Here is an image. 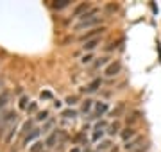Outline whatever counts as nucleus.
Masks as SVG:
<instances>
[{
  "label": "nucleus",
  "instance_id": "obj_1",
  "mask_svg": "<svg viewBox=\"0 0 161 152\" xmlns=\"http://www.w3.org/2000/svg\"><path fill=\"white\" fill-rule=\"evenodd\" d=\"M122 70V63L120 61H113V63H109L108 66H106V70H104V75L106 77H115L118 75Z\"/></svg>",
  "mask_w": 161,
  "mask_h": 152
},
{
  "label": "nucleus",
  "instance_id": "obj_2",
  "mask_svg": "<svg viewBox=\"0 0 161 152\" xmlns=\"http://www.w3.org/2000/svg\"><path fill=\"white\" fill-rule=\"evenodd\" d=\"M100 20H102L100 16H95V18H92V20H84V22H79V24L75 25V30L90 29V27H93V25H98V24H100ZM93 29H95V27H93Z\"/></svg>",
  "mask_w": 161,
  "mask_h": 152
},
{
  "label": "nucleus",
  "instance_id": "obj_3",
  "mask_svg": "<svg viewBox=\"0 0 161 152\" xmlns=\"http://www.w3.org/2000/svg\"><path fill=\"white\" fill-rule=\"evenodd\" d=\"M143 147V138H134V140H131V141H127L125 145H124V149H125L127 152H136L138 149H142Z\"/></svg>",
  "mask_w": 161,
  "mask_h": 152
},
{
  "label": "nucleus",
  "instance_id": "obj_4",
  "mask_svg": "<svg viewBox=\"0 0 161 152\" xmlns=\"http://www.w3.org/2000/svg\"><path fill=\"white\" fill-rule=\"evenodd\" d=\"M104 30H106V27H95V29H92L90 32H86V34H80L79 40H80V41H90V40H95V38H98V34H102Z\"/></svg>",
  "mask_w": 161,
  "mask_h": 152
},
{
  "label": "nucleus",
  "instance_id": "obj_5",
  "mask_svg": "<svg viewBox=\"0 0 161 152\" xmlns=\"http://www.w3.org/2000/svg\"><path fill=\"white\" fill-rule=\"evenodd\" d=\"M134 136H136V131H134L132 127H127V129H124V131L120 133V138L125 141V143L127 141H131V138H134Z\"/></svg>",
  "mask_w": 161,
  "mask_h": 152
},
{
  "label": "nucleus",
  "instance_id": "obj_6",
  "mask_svg": "<svg viewBox=\"0 0 161 152\" xmlns=\"http://www.w3.org/2000/svg\"><path fill=\"white\" fill-rule=\"evenodd\" d=\"M100 86H102V79H93V81L90 82V84H88L84 90H86L88 93H93V91H97Z\"/></svg>",
  "mask_w": 161,
  "mask_h": 152
},
{
  "label": "nucleus",
  "instance_id": "obj_7",
  "mask_svg": "<svg viewBox=\"0 0 161 152\" xmlns=\"http://www.w3.org/2000/svg\"><path fill=\"white\" fill-rule=\"evenodd\" d=\"M106 111H108V104H106V102H97V106H95V115H93L92 118L100 117V115L106 113Z\"/></svg>",
  "mask_w": 161,
  "mask_h": 152
},
{
  "label": "nucleus",
  "instance_id": "obj_8",
  "mask_svg": "<svg viewBox=\"0 0 161 152\" xmlns=\"http://www.w3.org/2000/svg\"><path fill=\"white\" fill-rule=\"evenodd\" d=\"M98 43H100V38H95V40L84 41V45H82V48H84V50H88V52H90V50H93V48L97 47Z\"/></svg>",
  "mask_w": 161,
  "mask_h": 152
},
{
  "label": "nucleus",
  "instance_id": "obj_9",
  "mask_svg": "<svg viewBox=\"0 0 161 152\" xmlns=\"http://www.w3.org/2000/svg\"><path fill=\"white\" fill-rule=\"evenodd\" d=\"M58 136H59V131H56V133H52L48 138H47L45 141V147H48V149H52V147L56 145V141H58Z\"/></svg>",
  "mask_w": 161,
  "mask_h": 152
},
{
  "label": "nucleus",
  "instance_id": "obj_10",
  "mask_svg": "<svg viewBox=\"0 0 161 152\" xmlns=\"http://www.w3.org/2000/svg\"><path fill=\"white\" fill-rule=\"evenodd\" d=\"M43 147H45L43 141H36V143H32L29 147V152H43Z\"/></svg>",
  "mask_w": 161,
  "mask_h": 152
},
{
  "label": "nucleus",
  "instance_id": "obj_11",
  "mask_svg": "<svg viewBox=\"0 0 161 152\" xmlns=\"http://www.w3.org/2000/svg\"><path fill=\"white\" fill-rule=\"evenodd\" d=\"M40 133H41V131H38V129H34V131H32L31 134H27V138H25V143H29V141H32L34 138H38V136H40Z\"/></svg>",
  "mask_w": 161,
  "mask_h": 152
},
{
  "label": "nucleus",
  "instance_id": "obj_12",
  "mask_svg": "<svg viewBox=\"0 0 161 152\" xmlns=\"http://www.w3.org/2000/svg\"><path fill=\"white\" fill-rule=\"evenodd\" d=\"M68 4H70V0H59V2L54 4V7H56V9H63V7H66Z\"/></svg>",
  "mask_w": 161,
  "mask_h": 152
},
{
  "label": "nucleus",
  "instance_id": "obj_13",
  "mask_svg": "<svg viewBox=\"0 0 161 152\" xmlns=\"http://www.w3.org/2000/svg\"><path fill=\"white\" fill-rule=\"evenodd\" d=\"M92 106H93V100H84L82 102V113H86L92 109Z\"/></svg>",
  "mask_w": 161,
  "mask_h": 152
},
{
  "label": "nucleus",
  "instance_id": "obj_14",
  "mask_svg": "<svg viewBox=\"0 0 161 152\" xmlns=\"http://www.w3.org/2000/svg\"><path fill=\"white\" fill-rule=\"evenodd\" d=\"M63 117L64 118H74V117H77V111H74V109H66V111H63Z\"/></svg>",
  "mask_w": 161,
  "mask_h": 152
},
{
  "label": "nucleus",
  "instance_id": "obj_15",
  "mask_svg": "<svg viewBox=\"0 0 161 152\" xmlns=\"http://www.w3.org/2000/svg\"><path fill=\"white\" fill-rule=\"evenodd\" d=\"M118 131H120V123L115 122V123L109 127V131H108V133H109V134H115V133H118Z\"/></svg>",
  "mask_w": 161,
  "mask_h": 152
},
{
  "label": "nucleus",
  "instance_id": "obj_16",
  "mask_svg": "<svg viewBox=\"0 0 161 152\" xmlns=\"http://www.w3.org/2000/svg\"><path fill=\"white\" fill-rule=\"evenodd\" d=\"M84 9H88V4H80V6H79V7H77V9L74 11V16H79V14H80V11H84Z\"/></svg>",
  "mask_w": 161,
  "mask_h": 152
},
{
  "label": "nucleus",
  "instance_id": "obj_17",
  "mask_svg": "<svg viewBox=\"0 0 161 152\" xmlns=\"http://www.w3.org/2000/svg\"><path fill=\"white\" fill-rule=\"evenodd\" d=\"M92 59H93V56H92V54H86L84 57L80 59V63H82V64H90V63H92Z\"/></svg>",
  "mask_w": 161,
  "mask_h": 152
},
{
  "label": "nucleus",
  "instance_id": "obj_18",
  "mask_svg": "<svg viewBox=\"0 0 161 152\" xmlns=\"http://www.w3.org/2000/svg\"><path fill=\"white\" fill-rule=\"evenodd\" d=\"M108 61H109V57H100L97 63H95V66H97V68H100V66H104V64L108 63Z\"/></svg>",
  "mask_w": 161,
  "mask_h": 152
},
{
  "label": "nucleus",
  "instance_id": "obj_19",
  "mask_svg": "<svg viewBox=\"0 0 161 152\" xmlns=\"http://www.w3.org/2000/svg\"><path fill=\"white\" fill-rule=\"evenodd\" d=\"M109 147H111V141H100L98 150H106V149H109Z\"/></svg>",
  "mask_w": 161,
  "mask_h": 152
},
{
  "label": "nucleus",
  "instance_id": "obj_20",
  "mask_svg": "<svg viewBox=\"0 0 161 152\" xmlns=\"http://www.w3.org/2000/svg\"><path fill=\"white\" fill-rule=\"evenodd\" d=\"M95 131H97V133H95V134H93V140L97 141L98 138H102V134H104V131H102V129H95Z\"/></svg>",
  "mask_w": 161,
  "mask_h": 152
},
{
  "label": "nucleus",
  "instance_id": "obj_21",
  "mask_svg": "<svg viewBox=\"0 0 161 152\" xmlns=\"http://www.w3.org/2000/svg\"><path fill=\"white\" fill-rule=\"evenodd\" d=\"M6 102H7V95H6V93L0 95V109H2L4 106H6Z\"/></svg>",
  "mask_w": 161,
  "mask_h": 152
},
{
  "label": "nucleus",
  "instance_id": "obj_22",
  "mask_svg": "<svg viewBox=\"0 0 161 152\" xmlns=\"http://www.w3.org/2000/svg\"><path fill=\"white\" fill-rule=\"evenodd\" d=\"M47 118H48V111H41L40 115H38V120H40V122L41 120H47Z\"/></svg>",
  "mask_w": 161,
  "mask_h": 152
},
{
  "label": "nucleus",
  "instance_id": "obj_23",
  "mask_svg": "<svg viewBox=\"0 0 161 152\" xmlns=\"http://www.w3.org/2000/svg\"><path fill=\"white\" fill-rule=\"evenodd\" d=\"M122 111H124V104H120V106H118V107H116V109H113V113H111V115L115 117V115H120Z\"/></svg>",
  "mask_w": 161,
  "mask_h": 152
},
{
  "label": "nucleus",
  "instance_id": "obj_24",
  "mask_svg": "<svg viewBox=\"0 0 161 152\" xmlns=\"http://www.w3.org/2000/svg\"><path fill=\"white\" fill-rule=\"evenodd\" d=\"M20 107H22V109H27V99L20 100Z\"/></svg>",
  "mask_w": 161,
  "mask_h": 152
},
{
  "label": "nucleus",
  "instance_id": "obj_25",
  "mask_svg": "<svg viewBox=\"0 0 161 152\" xmlns=\"http://www.w3.org/2000/svg\"><path fill=\"white\" fill-rule=\"evenodd\" d=\"M75 100H77V97H68V99H66V104H75Z\"/></svg>",
  "mask_w": 161,
  "mask_h": 152
},
{
  "label": "nucleus",
  "instance_id": "obj_26",
  "mask_svg": "<svg viewBox=\"0 0 161 152\" xmlns=\"http://www.w3.org/2000/svg\"><path fill=\"white\" fill-rule=\"evenodd\" d=\"M27 111H29V113H32V111H36V104H34V102H32V104H31V106H29V107H27Z\"/></svg>",
  "mask_w": 161,
  "mask_h": 152
},
{
  "label": "nucleus",
  "instance_id": "obj_27",
  "mask_svg": "<svg viewBox=\"0 0 161 152\" xmlns=\"http://www.w3.org/2000/svg\"><path fill=\"white\" fill-rule=\"evenodd\" d=\"M52 95L48 93V91H45V93H41V99H50Z\"/></svg>",
  "mask_w": 161,
  "mask_h": 152
},
{
  "label": "nucleus",
  "instance_id": "obj_28",
  "mask_svg": "<svg viewBox=\"0 0 161 152\" xmlns=\"http://www.w3.org/2000/svg\"><path fill=\"white\" fill-rule=\"evenodd\" d=\"M70 152H80V150H79V149H77V147H75V149H72V150H70Z\"/></svg>",
  "mask_w": 161,
  "mask_h": 152
}]
</instances>
